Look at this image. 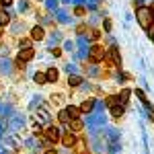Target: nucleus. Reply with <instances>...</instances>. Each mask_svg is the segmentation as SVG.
<instances>
[{
    "mask_svg": "<svg viewBox=\"0 0 154 154\" xmlns=\"http://www.w3.org/2000/svg\"><path fill=\"white\" fill-rule=\"evenodd\" d=\"M80 82H82L80 76H76V74L72 76V74H70V78H68V84H70V86H80Z\"/></svg>",
    "mask_w": 154,
    "mask_h": 154,
    "instance_id": "obj_14",
    "label": "nucleus"
},
{
    "mask_svg": "<svg viewBox=\"0 0 154 154\" xmlns=\"http://www.w3.org/2000/svg\"><path fill=\"white\" fill-rule=\"evenodd\" d=\"M51 54H54V56H56V58H60V56H62V49L54 48V49H51Z\"/></svg>",
    "mask_w": 154,
    "mask_h": 154,
    "instance_id": "obj_22",
    "label": "nucleus"
},
{
    "mask_svg": "<svg viewBox=\"0 0 154 154\" xmlns=\"http://www.w3.org/2000/svg\"><path fill=\"white\" fill-rule=\"evenodd\" d=\"M45 154H58V150H48Z\"/></svg>",
    "mask_w": 154,
    "mask_h": 154,
    "instance_id": "obj_28",
    "label": "nucleus"
},
{
    "mask_svg": "<svg viewBox=\"0 0 154 154\" xmlns=\"http://www.w3.org/2000/svg\"><path fill=\"white\" fill-rule=\"evenodd\" d=\"M45 76H48V82H58V78H60V72L56 70V68H49V70L45 72Z\"/></svg>",
    "mask_w": 154,
    "mask_h": 154,
    "instance_id": "obj_9",
    "label": "nucleus"
},
{
    "mask_svg": "<svg viewBox=\"0 0 154 154\" xmlns=\"http://www.w3.org/2000/svg\"><path fill=\"white\" fill-rule=\"evenodd\" d=\"M119 101H117V97H107V105L109 107H113V105H117Z\"/></svg>",
    "mask_w": 154,
    "mask_h": 154,
    "instance_id": "obj_19",
    "label": "nucleus"
},
{
    "mask_svg": "<svg viewBox=\"0 0 154 154\" xmlns=\"http://www.w3.org/2000/svg\"><path fill=\"white\" fill-rule=\"evenodd\" d=\"M58 119L60 121H62V123H70V113H68V109H62V111H60L58 113Z\"/></svg>",
    "mask_w": 154,
    "mask_h": 154,
    "instance_id": "obj_11",
    "label": "nucleus"
},
{
    "mask_svg": "<svg viewBox=\"0 0 154 154\" xmlns=\"http://www.w3.org/2000/svg\"><path fill=\"white\" fill-rule=\"evenodd\" d=\"M21 48H25V49L29 48V39H21Z\"/></svg>",
    "mask_w": 154,
    "mask_h": 154,
    "instance_id": "obj_25",
    "label": "nucleus"
},
{
    "mask_svg": "<svg viewBox=\"0 0 154 154\" xmlns=\"http://www.w3.org/2000/svg\"><path fill=\"white\" fill-rule=\"evenodd\" d=\"M76 31H78V33H80V35H82L84 31H86V27H84V25H80V27H78V29H76Z\"/></svg>",
    "mask_w": 154,
    "mask_h": 154,
    "instance_id": "obj_26",
    "label": "nucleus"
},
{
    "mask_svg": "<svg viewBox=\"0 0 154 154\" xmlns=\"http://www.w3.org/2000/svg\"><path fill=\"white\" fill-rule=\"evenodd\" d=\"M150 12H152V14H154V2H152V4H150Z\"/></svg>",
    "mask_w": 154,
    "mask_h": 154,
    "instance_id": "obj_30",
    "label": "nucleus"
},
{
    "mask_svg": "<svg viewBox=\"0 0 154 154\" xmlns=\"http://www.w3.org/2000/svg\"><path fill=\"white\" fill-rule=\"evenodd\" d=\"M105 54H107V49L103 45H93V48L88 49V60L93 64H99L101 60H105Z\"/></svg>",
    "mask_w": 154,
    "mask_h": 154,
    "instance_id": "obj_2",
    "label": "nucleus"
},
{
    "mask_svg": "<svg viewBox=\"0 0 154 154\" xmlns=\"http://www.w3.org/2000/svg\"><path fill=\"white\" fill-rule=\"evenodd\" d=\"M62 144H64L66 148H72V146H76V136H74L72 131L64 134V136H62Z\"/></svg>",
    "mask_w": 154,
    "mask_h": 154,
    "instance_id": "obj_4",
    "label": "nucleus"
},
{
    "mask_svg": "<svg viewBox=\"0 0 154 154\" xmlns=\"http://www.w3.org/2000/svg\"><path fill=\"white\" fill-rule=\"evenodd\" d=\"M111 115H113V117H121V115H123V105H113L111 107Z\"/></svg>",
    "mask_w": 154,
    "mask_h": 154,
    "instance_id": "obj_12",
    "label": "nucleus"
},
{
    "mask_svg": "<svg viewBox=\"0 0 154 154\" xmlns=\"http://www.w3.org/2000/svg\"><path fill=\"white\" fill-rule=\"evenodd\" d=\"M33 56H35V51H33V49L31 48H27V49H23V51H21V54H19V62H29V60H33Z\"/></svg>",
    "mask_w": 154,
    "mask_h": 154,
    "instance_id": "obj_6",
    "label": "nucleus"
},
{
    "mask_svg": "<svg viewBox=\"0 0 154 154\" xmlns=\"http://www.w3.org/2000/svg\"><path fill=\"white\" fill-rule=\"evenodd\" d=\"M68 113H70V117L74 119V117H78V115H80V113H82V111H80V107H68Z\"/></svg>",
    "mask_w": 154,
    "mask_h": 154,
    "instance_id": "obj_15",
    "label": "nucleus"
},
{
    "mask_svg": "<svg viewBox=\"0 0 154 154\" xmlns=\"http://www.w3.org/2000/svg\"><path fill=\"white\" fill-rule=\"evenodd\" d=\"M68 128H70L72 131H80L82 130V121L78 117H74V119H70V123H68Z\"/></svg>",
    "mask_w": 154,
    "mask_h": 154,
    "instance_id": "obj_10",
    "label": "nucleus"
},
{
    "mask_svg": "<svg viewBox=\"0 0 154 154\" xmlns=\"http://www.w3.org/2000/svg\"><path fill=\"white\" fill-rule=\"evenodd\" d=\"M128 97H130V91H128V88H123V91L119 93V97H117L119 105H125V103H128Z\"/></svg>",
    "mask_w": 154,
    "mask_h": 154,
    "instance_id": "obj_13",
    "label": "nucleus"
},
{
    "mask_svg": "<svg viewBox=\"0 0 154 154\" xmlns=\"http://www.w3.org/2000/svg\"><path fill=\"white\" fill-rule=\"evenodd\" d=\"M35 82L37 84H45V82H48V76H45L43 72H37V74H35Z\"/></svg>",
    "mask_w": 154,
    "mask_h": 154,
    "instance_id": "obj_16",
    "label": "nucleus"
},
{
    "mask_svg": "<svg viewBox=\"0 0 154 154\" xmlns=\"http://www.w3.org/2000/svg\"><path fill=\"white\" fill-rule=\"evenodd\" d=\"M45 37V31H43V27H33L31 29V39H35V41H39V39H43Z\"/></svg>",
    "mask_w": 154,
    "mask_h": 154,
    "instance_id": "obj_7",
    "label": "nucleus"
},
{
    "mask_svg": "<svg viewBox=\"0 0 154 154\" xmlns=\"http://www.w3.org/2000/svg\"><path fill=\"white\" fill-rule=\"evenodd\" d=\"M11 2H12V0H0V4H2V6H8Z\"/></svg>",
    "mask_w": 154,
    "mask_h": 154,
    "instance_id": "obj_27",
    "label": "nucleus"
},
{
    "mask_svg": "<svg viewBox=\"0 0 154 154\" xmlns=\"http://www.w3.org/2000/svg\"><path fill=\"white\" fill-rule=\"evenodd\" d=\"M74 12H76V14H80V17H82V14H84V12H86V11H84L82 6H76V8H74Z\"/></svg>",
    "mask_w": 154,
    "mask_h": 154,
    "instance_id": "obj_21",
    "label": "nucleus"
},
{
    "mask_svg": "<svg viewBox=\"0 0 154 154\" xmlns=\"http://www.w3.org/2000/svg\"><path fill=\"white\" fill-rule=\"evenodd\" d=\"M136 95H138V99H140L142 103H146V105H148V99H146V93H144V91H140V88H136Z\"/></svg>",
    "mask_w": 154,
    "mask_h": 154,
    "instance_id": "obj_17",
    "label": "nucleus"
},
{
    "mask_svg": "<svg viewBox=\"0 0 154 154\" xmlns=\"http://www.w3.org/2000/svg\"><path fill=\"white\" fill-rule=\"evenodd\" d=\"M93 109H95V101H93V99H86L82 105H80V111H82V113H91Z\"/></svg>",
    "mask_w": 154,
    "mask_h": 154,
    "instance_id": "obj_8",
    "label": "nucleus"
},
{
    "mask_svg": "<svg viewBox=\"0 0 154 154\" xmlns=\"http://www.w3.org/2000/svg\"><path fill=\"white\" fill-rule=\"evenodd\" d=\"M45 138H48L51 144H58L60 140H62V134H60V130L54 125V128H48V130H45Z\"/></svg>",
    "mask_w": 154,
    "mask_h": 154,
    "instance_id": "obj_3",
    "label": "nucleus"
},
{
    "mask_svg": "<svg viewBox=\"0 0 154 154\" xmlns=\"http://www.w3.org/2000/svg\"><path fill=\"white\" fill-rule=\"evenodd\" d=\"M105 56H107V58H111V60H113V64H115V66H121V56H119L117 48L107 49V54H105Z\"/></svg>",
    "mask_w": 154,
    "mask_h": 154,
    "instance_id": "obj_5",
    "label": "nucleus"
},
{
    "mask_svg": "<svg viewBox=\"0 0 154 154\" xmlns=\"http://www.w3.org/2000/svg\"><path fill=\"white\" fill-rule=\"evenodd\" d=\"M150 37L154 39V27H150Z\"/></svg>",
    "mask_w": 154,
    "mask_h": 154,
    "instance_id": "obj_29",
    "label": "nucleus"
},
{
    "mask_svg": "<svg viewBox=\"0 0 154 154\" xmlns=\"http://www.w3.org/2000/svg\"><path fill=\"white\" fill-rule=\"evenodd\" d=\"M99 37H101V31H91V39H93V41H97V39H99Z\"/></svg>",
    "mask_w": 154,
    "mask_h": 154,
    "instance_id": "obj_20",
    "label": "nucleus"
},
{
    "mask_svg": "<svg viewBox=\"0 0 154 154\" xmlns=\"http://www.w3.org/2000/svg\"><path fill=\"white\" fill-rule=\"evenodd\" d=\"M8 21H11V17H8L6 12L0 11V25H8Z\"/></svg>",
    "mask_w": 154,
    "mask_h": 154,
    "instance_id": "obj_18",
    "label": "nucleus"
},
{
    "mask_svg": "<svg viewBox=\"0 0 154 154\" xmlns=\"http://www.w3.org/2000/svg\"><path fill=\"white\" fill-rule=\"evenodd\" d=\"M103 25H105V31H111V21H109V19H105Z\"/></svg>",
    "mask_w": 154,
    "mask_h": 154,
    "instance_id": "obj_24",
    "label": "nucleus"
},
{
    "mask_svg": "<svg viewBox=\"0 0 154 154\" xmlns=\"http://www.w3.org/2000/svg\"><path fill=\"white\" fill-rule=\"evenodd\" d=\"M138 23L142 29H150L154 25V14L150 12V8H144V6H138Z\"/></svg>",
    "mask_w": 154,
    "mask_h": 154,
    "instance_id": "obj_1",
    "label": "nucleus"
},
{
    "mask_svg": "<svg viewBox=\"0 0 154 154\" xmlns=\"http://www.w3.org/2000/svg\"><path fill=\"white\" fill-rule=\"evenodd\" d=\"M33 134H35V136H41V134H43V128H41V125H39V128H35V130H33Z\"/></svg>",
    "mask_w": 154,
    "mask_h": 154,
    "instance_id": "obj_23",
    "label": "nucleus"
}]
</instances>
